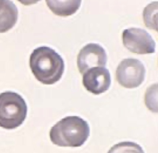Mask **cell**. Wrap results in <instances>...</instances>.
Listing matches in <instances>:
<instances>
[{
	"instance_id": "obj_7",
	"label": "cell",
	"mask_w": 158,
	"mask_h": 153,
	"mask_svg": "<svg viewBox=\"0 0 158 153\" xmlns=\"http://www.w3.org/2000/svg\"><path fill=\"white\" fill-rule=\"evenodd\" d=\"M111 83L109 70L105 67L91 68L84 73L83 84L90 92L99 95L105 92L110 88Z\"/></svg>"
},
{
	"instance_id": "obj_9",
	"label": "cell",
	"mask_w": 158,
	"mask_h": 153,
	"mask_svg": "<svg viewBox=\"0 0 158 153\" xmlns=\"http://www.w3.org/2000/svg\"><path fill=\"white\" fill-rule=\"evenodd\" d=\"M81 2V1H46L52 11L61 16H67L75 14L80 7Z\"/></svg>"
},
{
	"instance_id": "obj_1",
	"label": "cell",
	"mask_w": 158,
	"mask_h": 153,
	"mask_svg": "<svg viewBox=\"0 0 158 153\" xmlns=\"http://www.w3.org/2000/svg\"><path fill=\"white\" fill-rule=\"evenodd\" d=\"M29 66L36 79L51 85L59 81L64 70L63 59L54 49L43 46L35 49L29 57Z\"/></svg>"
},
{
	"instance_id": "obj_10",
	"label": "cell",
	"mask_w": 158,
	"mask_h": 153,
	"mask_svg": "<svg viewBox=\"0 0 158 153\" xmlns=\"http://www.w3.org/2000/svg\"><path fill=\"white\" fill-rule=\"evenodd\" d=\"M108 153H145L141 146L131 142H123L111 147Z\"/></svg>"
},
{
	"instance_id": "obj_5",
	"label": "cell",
	"mask_w": 158,
	"mask_h": 153,
	"mask_svg": "<svg viewBox=\"0 0 158 153\" xmlns=\"http://www.w3.org/2000/svg\"><path fill=\"white\" fill-rule=\"evenodd\" d=\"M123 40L124 46L135 53L144 54L155 52L156 43L145 30L137 28L124 30Z\"/></svg>"
},
{
	"instance_id": "obj_3",
	"label": "cell",
	"mask_w": 158,
	"mask_h": 153,
	"mask_svg": "<svg viewBox=\"0 0 158 153\" xmlns=\"http://www.w3.org/2000/svg\"><path fill=\"white\" fill-rule=\"evenodd\" d=\"M27 112V105L20 94L11 91L0 94V127L17 128L25 120Z\"/></svg>"
},
{
	"instance_id": "obj_4",
	"label": "cell",
	"mask_w": 158,
	"mask_h": 153,
	"mask_svg": "<svg viewBox=\"0 0 158 153\" xmlns=\"http://www.w3.org/2000/svg\"><path fill=\"white\" fill-rule=\"evenodd\" d=\"M145 74L144 65L135 58L123 59L116 70V80L119 84L129 89L139 86L144 80Z\"/></svg>"
},
{
	"instance_id": "obj_8",
	"label": "cell",
	"mask_w": 158,
	"mask_h": 153,
	"mask_svg": "<svg viewBox=\"0 0 158 153\" xmlns=\"http://www.w3.org/2000/svg\"><path fill=\"white\" fill-rule=\"evenodd\" d=\"M18 10L13 2L0 1V33L7 32L17 22Z\"/></svg>"
},
{
	"instance_id": "obj_2",
	"label": "cell",
	"mask_w": 158,
	"mask_h": 153,
	"mask_svg": "<svg viewBox=\"0 0 158 153\" xmlns=\"http://www.w3.org/2000/svg\"><path fill=\"white\" fill-rule=\"evenodd\" d=\"M90 134L88 123L77 116L62 119L51 129L50 138L60 147H79L87 140Z\"/></svg>"
},
{
	"instance_id": "obj_6",
	"label": "cell",
	"mask_w": 158,
	"mask_h": 153,
	"mask_svg": "<svg viewBox=\"0 0 158 153\" xmlns=\"http://www.w3.org/2000/svg\"><path fill=\"white\" fill-rule=\"evenodd\" d=\"M106 62V52L104 48L98 44L86 45L80 50L77 56V67L81 74H84L91 68L104 67Z\"/></svg>"
}]
</instances>
